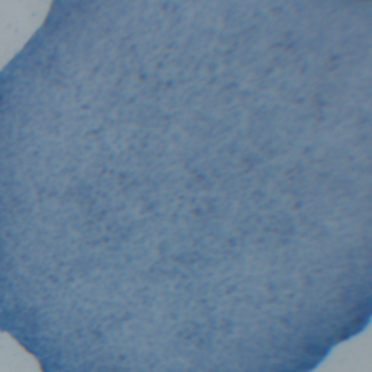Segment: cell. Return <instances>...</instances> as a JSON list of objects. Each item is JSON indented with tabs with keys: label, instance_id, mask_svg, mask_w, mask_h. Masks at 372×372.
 <instances>
[{
	"label": "cell",
	"instance_id": "obj_1",
	"mask_svg": "<svg viewBox=\"0 0 372 372\" xmlns=\"http://www.w3.org/2000/svg\"><path fill=\"white\" fill-rule=\"evenodd\" d=\"M372 39L324 0L57 2L0 73V332L41 372H311L372 314Z\"/></svg>",
	"mask_w": 372,
	"mask_h": 372
}]
</instances>
